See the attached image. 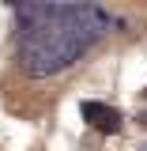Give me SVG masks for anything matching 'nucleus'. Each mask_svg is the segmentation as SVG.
I'll use <instances>...</instances> for the list:
<instances>
[{"label": "nucleus", "mask_w": 147, "mask_h": 151, "mask_svg": "<svg viewBox=\"0 0 147 151\" xmlns=\"http://www.w3.org/2000/svg\"><path fill=\"white\" fill-rule=\"evenodd\" d=\"M15 60L34 79L72 68L94 42L121 30L125 19H113L98 4H15Z\"/></svg>", "instance_id": "1"}, {"label": "nucleus", "mask_w": 147, "mask_h": 151, "mask_svg": "<svg viewBox=\"0 0 147 151\" xmlns=\"http://www.w3.org/2000/svg\"><path fill=\"white\" fill-rule=\"evenodd\" d=\"M143 98H147V91H143Z\"/></svg>", "instance_id": "3"}, {"label": "nucleus", "mask_w": 147, "mask_h": 151, "mask_svg": "<svg viewBox=\"0 0 147 151\" xmlns=\"http://www.w3.org/2000/svg\"><path fill=\"white\" fill-rule=\"evenodd\" d=\"M79 113H83V121L91 125V129H98V132H106V136H113V132L121 129V113L113 110V106H106V102H83L79 106Z\"/></svg>", "instance_id": "2"}]
</instances>
